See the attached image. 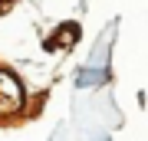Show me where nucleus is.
<instances>
[{
	"instance_id": "f257e3e1",
	"label": "nucleus",
	"mask_w": 148,
	"mask_h": 141,
	"mask_svg": "<svg viewBox=\"0 0 148 141\" xmlns=\"http://www.w3.org/2000/svg\"><path fill=\"white\" fill-rule=\"evenodd\" d=\"M23 105V85L7 69H0V115H10Z\"/></svg>"
},
{
	"instance_id": "f03ea898",
	"label": "nucleus",
	"mask_w": 148,
	"mask_h": 141,
	"mask_svg": "<svg viewBox=\"0 0 148 141\" xmlns=\"http://www.w3.org/2000/svg\"><path fill=\"white\" fill-rule=\"evenodd\" d=\"M0 3H7V0H0Z\"/></svg>"
}]
</instances>
